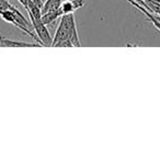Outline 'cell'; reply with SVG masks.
I'll use <instances>...</instances> for the list:
<instances>
[{
	"mask_svg": "<svg viewBox=\"0 0 160 160\" xmlns=\"http://www.w3.org/2000/svg\"><path fill=\"white\" fill-rule=\"evenodd\" d=\"M53 47H80L77 24L73 13L62 14L53 38Z\"/></svg>",
	"mask_w": 160,
	"mask_h": 160,
	"instance_id": "1",
	"label": "cell"
},
{
	"mask_svg": "<svg viewBox=\"0 0 160 160\" xmlns=\"http://www.w3.org/2000/svg\"><path fill=\"white\" fill-rule=\"evenodd\" d=\"M30 17V20L33 25V30L35 32L36 36L38 38V42L44 46H52L53 43V38L49 34L48 30L46 28V24L42 22V18H34V17Z\"/></svg>",
	"mask_w": 160,
	"mask_h": 160,
	"instance_id": "2",
	"label": "cell"
},
{
	"mask_svg": "<svg viewBox=\"0 0 160 160\" xmlns=\"http://www.w3.org/2000/svg\"><path fill=\"white\" fill-rule=\"evenodd\" d=\"M0 46L3 47H41V44L38 42L30 43L24 41H14L9 40L3 36H0Z\"/></svg>",
	"mask_w": 160,
	"mask_h": 160,
	"instance_id": "3",
	"label": "cell"
},
{
	"mask_svg": "<svg viewBox=\"0 0 160 160\" xmlns=\"http://www.w3.org/2000/svg\"><path fill=\"white\" fill-rule=\"evenodd\" d=\"M127 1H128V2L131 3L132 6H134L135 8H137L138 10H140V11H142V13H144L145 16H146V18L148 19V20L150 21V22L152 23L153 25H155L156 29L159 30V31H160V21L158 20L157 17H156L155 14L152 13V12L148 11V10H147L146 8L142 7V6L140 5V3H138L137 1H136V0H127Z\"/></svg>",
	"mask_w": 160,
	"mask_h": 160,
	"instance_id": "4",
	"label": "cell"
},
{
	"mask_svg": "<svg viewBox=\"0 0 160 160\" xmlns=\"http://www.w3.org/2000/svg\"><path fill=\"white\" fill-rule=\"evenodd\" d=\"M83 7V0H66L60 5L62 14L73 13L75 10Z\"/></svg>",
	"mask_w": 160,
	"mask_h": 160,
	"instance_id": "5",
	"label": "cell"
},
{
	"mask_svg": "<svg viewBox=\"0 0 160 160\" xmlns=\"http://www.w3.org/2000/svg\"><path fill=\"white\" fill-rule=\"evenodd\" d=\"M62 16V11L60 8L58 10L45 12V13H42V22L44 23V24L48 25V24H51L52 22H54L55 20H57L58 18H60Z\"/></svg>",
	"mask_w": 160,
	"mask_h": 160,
	"instance_id": "6",
	"label": "cell"
},
{
	"mask_svg": "<svg viewBox=\"0 0 160 160\" xmlns=\"http://www.w3.org/2000/svg\"><path fill=\"white\" fill-rule=\"evenodd\" d=\"M60 5H62V0H45L44 5L42 7V13L58 10L60 8Z\"/></svg>",
	"mask_w": 160,
	"mask_h": 160,
	"instance_id": "7",
	"label": "cell"
},
{
	"mask_svg": "<svg viewBox=\"0 0 160 160\" xmlns=\"http://www.w3.org/2000/svg\"><path fill=\"white\" fill-rule=\"evenodd\" d=\"M14 6H12L10 2H8L7 0H0V13H2L6 10H11L13 9Z\"/></svg>",
	"mask_w": 160,
	"mask_h": 160,
	"instance_id": "8",
	"label": "cell"
},
{
	"mask_svg": "<svg viewBox=\"0 0 160 160\" xmlns=\"http://www.w3.org/2000/svg\"><path fill=\"white\" fill-rule=\"evenodd\" d=\"M19 2L21 3V5L23 6V7L25 8V9H29V6H30V3H31V1L30 0H18Z\"/></svg>",
	"mask_w": 160,
	"mask_h": 160,
	"instance_id": "9",
	"label": "cell"
},
{
	"mask_svg": "<svg viewBox=\"0 0 160 160\" xmlns=\"http://www.w3.org/2000/svg\"><path fill=\"white\" fill-rule=\"evenodd\" d=\"M30 1H31L32 3H34V5L41 7V8L43 7V5H44V2H45V0H30Z\"/></svg>",
	"mask_w": 160,
	"mask_h": 160,
	"instance_id": "10",
	"label": "cell"
},
{
	"mask_svg": "<svg viewBox=\"0 0 160 160\" xmlns=\"http://www.w3.org/2000/svg\"><path fill=\"white\" fill-rule=\"evenodd\" d=\"M152 1L156 3H158V5H160V0H152Z\"/></svg>",
	"mask_w": 160,
	"mask_h": 160,
	"instance_id": "11",
	"label": "cell"
}]
</instances>
